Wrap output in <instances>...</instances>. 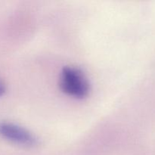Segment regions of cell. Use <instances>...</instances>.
Wrapping results in <instances>:
<instances>
[{
  "label": "cell",
  "mask_w": 155,
  "mask_h": 155,
  "mask_svg": "<svg viewBox=\"0 0 155 155\" xmlns=\"http://www.w3.org/2000/svg\"><path fill=\"white\" fill-rule=\"evenodd\" d=\"M59 86L64 93L76 99H83L90 92V85L83 71L74 67H64L60 74Z\"/></svg>",
  "instance_id": "cell-1"
},
{
  "label": "cell",
  "mask_w": 155,
  "mask_h": 155,
  "mask_svg": "<svg viewBox=\"0 0 155 155\" xmlns=\"http://www.w3.org/2000/svg\"><path fill=\"white\" fill-rule=\"evenodd\" d=\"M0 136L11 143L24 148H35L39 145V139L33 133L13 123H0Z\"/></svg>",
  "instance_id": "cell-2"
},
{
  "label": "cell",
  "mask_w": 155,
  "mask_h": 155,
  "mask_svg": "<svg viewBox=\"0 0 155 155\" xmlns=\"http://www.w3.org/2000/svg\"><path fill=\"white\" fill-rule=\"evenodd\" d=\"M5 92V85L2 83V81H0V97H2L3 95H4Z\"/></svg>",
  "instance_id": "cell-3"
}]
</instances>
